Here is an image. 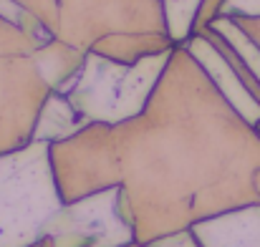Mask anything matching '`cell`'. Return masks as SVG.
<instances>
[{
    "label": "cell",
    "mask_w": 260,
    "mask_h": 247,
    "mask_svg": "<svg viewBox=\"0 0 260 247\" xmlns=\"http://www.w3.org/2000/svg\"><path fill=\"white\" fill-rule=\"evenodd\" d=\"M38 247H41V245H38Z\"/></svg>",
    "instance_id": "cb8c5ba5"
},
{
    "label": "cell",
    "mask_w": 260,
    "mask_h": 247,
    "mask_svg": "<svg viewBox=\"0 0 260 247\" xmlns=\"http://www.w3.org/2000/svg\"><path fill=\"white\" fill-rule=\"evenodd\" d=\"M170 53L152 56L137 66H124L88 51L81 74L63 93L86 124L119 126L144 111L162 71L167 68Z\"/></svg>",
    "instance_id": "3957f363"
},
{
    "label": "cell",
    "mask_w": 260,
    "mask_h": 247,
    "mask_svg": "<svg viewBox=\"0 0 260 247\" xmlns=\"http://www.w3.org/2000/svg\"><path fill=\"white\" fill-rule=\"evenodd\" d=\"M53 179L63 204L121 187L114 126L86 124L74 136L48 144Z\"/></svg>",
    "instance_id": "277c9868"
},
{
    "label": "cell",
    "mask_w": 260,
    "mask_h": 247,
    "mask_svg": "<svg viewBox=\"0 0 260 247\" xmlns=\"http://www.w3.org/2000/svg\"><path fill=\"white\" fill-rule=\"evenodd\" d=\"M167 5V20H170V36L174 43H184L192 36V20L200 8V0H165Z\"/></svg>",
    "instance_id": "2e32d148"
},
{
    "label": "cell",
    "mask_w": 260,
    "mask_h": 247,
    "mask_svg": "<svg viewBox=\"0 0 260 247\" xmlns=\"http://www.w3.org/2000/svg\"><path fill=\"white\" fill-rule=\"evenodd\" d=\"M51 86L33 56L0 58V157L36 142V126Z\"/></svg>",
    "instance_id": "52a82bcc"
},
{
    "label": "cell",
    "mask_w": 260,
    "mask_h": 247,
    "mask_svg": "<svg viewBox=\"0 0 260 247\" xmlns=\"http://www.w3.org/2000/svg\"><path fill=\"white\" fill-rule=\"evenodd\" d=\"M61 207L46 142L0 157V247H38Z\"/></svg>",
    "instance_id": "7a4b0ae2"
},
{
    "label": "cell",
    "mask_w": 260,
    "mask_h": 247,
    "mask_svg": "<svg viewBox=\"0 0 260 247\" xmlns=\"http://www.w3.org/2000/svg\"><path fill=\"white\" fill-rule=\"evenodd\" d=\"M86 121L84 116L74 109V103L69 101V96L63 91H51V96L46 98L41 116H38V126H36V142H46V144H56L61 139L74 136L79 129H84Z\"/></svg>",
    "instance_id": "7c38bea8"
},
{
    "label": "cell",
    "mask_w": 260,
    "mask_h": 247,
    "mask_svg": "<svg viewBox=\"0 0 260 247\" xmlns=\"http://www.w3.org/2000/svg\"><path fill=\"white\" fill-rule=\"evenodd\" d=\"M222 15H260V0H228Z\"/></svg>",
    "instance_id": "44dd1931"
},
{
    "label": "cell",
    "mask_w": 260,
    "mask_h": 247,
    "mask_svg": "<svg viewBox=\"0 0 260 247\" xmlns=\"http://www.w3.org/2000/svg\"><path fill=\"white\" fill-rule=\"evenodd\" d=\"M255 129H258V134H260V124H258V126H255Z\"/></svg>",
    "instance_id": "603a6c76"
},
{
    "label": "cell",
    "mask_w": 260,
    "mask_h": 247,
    "mask_svg": "<svg viewBox=\"0 0 260 247\" xmlns=\"http://www.w3.org/2000/svg\"><path fill=\"white\" fill-rule=\"evenodd\" d=\"M197 36H202L205 41H210V43L215 46V51H217V53H220V56H222V58L230 63V68L235 71V76L243 81V86L250 91V96H253V98L260 103V81H258V76H255V74L248 68V63H245V61L240 58V53H238V51L230 46V41H228L220 30H215L212 25H207V28H205V30H200Z\"/></svg>",
    "instance_id": "4fadbf2b"
},
{
    "label": "cell",
    "mask_w": 260,
    "mask_h": 247,
    "mask_svg": "<svg viewBox=\"0 0 260 247\" xmlns=\"http://www.w3.org/2000/svg\"><path fill=\"white\" fill-rule=\"evenodd\" d=\"M225 5H228V0H200V8H197L194 20H192V36H197L200 30H205L207 25H212L222 15Z\"/></svg>",
    "instance_id": "ac0fdd59"
},
{
    "label": "cell",
    "mask_w": 260,
    "mask_h": 247,
    "mask_svg": "<svg viewBox=\"0 0 260 247\" xmlns=\"http://www.w3.org/2000/svg\"><path fill=\"white\" fill-rule=\"evenodd\" d=\"M10 5H15L18 10L33 15L51 36H56L58 30V0H8Z\"/></svg>",
    "instance_id": "e0dca14e"
},
{
    "label": "cell",
    "mask_w": 260,
    "mask_h": 247,
    "mask_svg": "<svg viewBox=\"0 0 260 247\" xmlns=\"http://www.w3.org/2000/svg\"><path fill=\"white\" fill-rule=\"evenodd\" d=\"M134 240L152 245L207 217L260 204V134L184 43L144 111L114 126Z\"/></svg>",
    "instance_id": "6da1fadb"
},
{
    "label": "cell",
    "mask_w": 260,
    "mask_h": 247,
    "mask_svg": "<svg viewBox=\"0 0 260 247\" xmlns=\"http://www.w3.org/2000/svg\"><path fill=\"white\" fill-rule=\"evenodd\" d=\"M212 28L215 30H220L228 41H230V46L240 53V58L248 63V68L258 76V81H260V51L250 43V38L235 25V23H230L228 18H217L215 23H212Z\"/></svg>",
    "instance_id": "9a60e30c"
},
{
    "label": "cell",
    "mask_w": 260,
    "mask_h": 247,
    "mask_svg": "<svg viewBox=\"0 0 260 247\" xmlns=\"http://www.w3.org/2000/svg\"><path fill=\"white\" fill-rule=\"evenodd\" d=\"M38 46H43L38 38H33L18 23L0 15V58L3 56H30Z\"/></svg>",
    "instance_id": "5bb4252c"
},
{
    "label": "cell",
    "mask_w": 260,
    "mask_h": 247,
    "mask_svg": "<svg viewBox=\"0 0 260 247\" xmlns=\"http://www.w3.org/2000/svg\"><path fill=\"white\" fill-rule=\"evenodd\" d=\"M53 247H121L134 240V222L121 187L63 204L46 225Z\"/></svg>",
    "instance_id": "8992f818"
},
{
    "label": "cell",
    "mask_w": 260,
    "mask_h": 247,
    "mask_svg": "<svg viewBox=\"0 0 260 247\" xmlns=\"http://www.w3.org/2000/svg\"><path fill=\"white\" fill-rule=\"evenodd\" d=\"M30 56L38 63L43 79L48 81V86L53 91H66L71 83L76 81V76L81 74L84 61H86V51H79V48L63 43L61 38L46 41Z\"/></svg>",
    "instance_id": "8fae6325"
},
{
    "label": "cell",
    "mask_w": 260,
    "mask_h": 247,
    "mask_svg": "<svg viewBox=\"0 0 260 247\" xmlns=\"http://www.w3.org/2000/svg\"><path fill=\"white\" fill-rule=\"evenodd\" d=\"M121 247H154V245H142V242H129V245H121Z\"/></svg>",
    "instance_id": "7402d4cb"
},
{
    "label": "cell",
    "mask_w": 260,
    "mask_h": 247,
    "mask_svg": "<svg viewBox=\"0 0 260 247\" xmlns=\"http://www.w3.org/2000/svg\"><path fill=\"white\" fill-rule=\"evenodd\" d=\"M174 46L177 43L170 33H116V36L101 38L91 48V53L124 63V66H137L152 56L170 53Z\"/></svg>",
    "instance_id": "30bf717a"
},
{
    "label": "cell",
    "mask_w": 260,
    "mask_h": 247,
    "mask_svg": "<svg viewBox=\"0 0 260 247\" xmlns=\"http://www.w3.org/2000/svg\"><path fill=\"white\" fill-rule=\"evenodd\" d=\"M202 247H260V204H245L192 225Z\"/></svg>",
    "instance_id": "9c48e42d"
},
{
    "label": "cell",
    "mask_w": 260,
    "mask_h": 247,
    "mask_svg": "<svg viewBox=\"0 0 260 247\" xmlns=\"http://www.w3.org/2000/svg\"><path fill=\"white\" fill-rule=\"evenodd\" d=\"M220 18H228L230 23H235L260 51V15H220Z\"/></svg>",
    "instance_id": "d6986e66"
},
{
    "label": "cell",
    "mask_w": 260,
    "mask_h": 247,
    "mask_svg": "<svg viewBox=\"0 0 260 247\" xmlns=\"http://www.w3.org/2000/svg\"><path fill=\"white\" fill-rule=\"evenodd\" d=\"M187 51L200 61V66L207 71V76L212 79V83L220 88V93L238 109V114L250 121L253 126L260 124V103L250 96V91L243 86V81L235 76V71L230 68V63L215 51V46L210 41H205L202 36H192L184 41Z\"/></svg>",
    "instance_id": "ba28073f"
},
{
    "label": "cell",
    "mask_w": 260,
    "mask_h": 247,
    "mask_svg": "<svg viewBox=\"0 0 260 247\" xmlns=\"http://www.w3.org/2000/svg\"><path fill=\"white\" fill-rule=\"evenodd\" d=\"M152 245L154 247H202L200 240H197V235L192 232V227L172 232V235H167V237H162V240H157V242H152Z\"/></svg>",
    "instance_id": "ffe728a7"
},
{
    "label": "cell",
    "mask_w": 260,
    "mask_h": 247,
    "mask_svg": "<svg viewBox=\"0 0 260 247\" xmlns=\"http://www.w3.org/2000/svg\"><path fill=\"white\" fill-rule=\"evenodd\" d=\"M116 33H170L165 0H58V30L63 43L91 51Z\"/></svg>",
    "instance_id": "5b68a950"
}]
</instances>
